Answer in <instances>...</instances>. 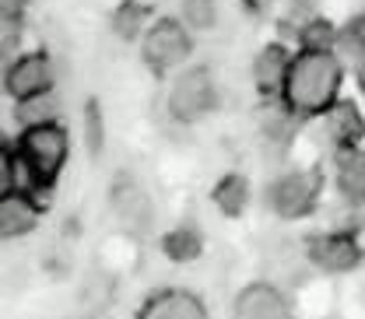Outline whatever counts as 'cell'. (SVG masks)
I'll use <instances>...</instances> for the list:
<instances>
[{"label": "cell", "mask_w": 365, "mask_h": 319, "mask_svg": "<svg viewBox=\"0 0 365 319\" xmlns=\"http://www.w3.org/2000/svg\"><path fill=\"white\" fill-rule=\"evenodd\" d=\"M306 263L319 273L341 277L362 267L365 260V246L359 242V235L351 228H327V231H313L302 246Z\"/></svg>", "instance_id": "6"}, {"label": "cell", "mask_w": 365, "mask_h": 319, "mask_svg": "<svg viewBox=\"0 0 365 319\" xmlns=\"http://www.w3.org/2000/svg\"><path fill=\"white\" fill-rule=\"evenodd\" d=\"M140 63L155 74V78H169L180 74L193 56V32L182 25L180 18L162 14L151 21V28L140 36Z\"/></svg>", "instance_id": "4"}, {"label": "cell", "mask_w": 365, "mask_h": 319, "mask_svg": "<svg viewBox=\"0 0 365 319\" xmlns=\"http://www.w3.org/2000/svg\"><path fill=\"white\" fill-rule=\"evenodd\" d=\"M134 319H211L207 302L190 291V288H158L151 291L140 305H137Z\"/></svg>", "instance_id": "10"}, {"label": "cell", "mask_w": 365, "mask_h": 319, "mask_svg": "<svg viewBox=\"0 0 365 319\" xmlns=\"http://www.w3.org/2000/svg\"><path fill=\"white\" fill-rule=\"evenodd\" d=\"M162 253H165V260H173V263H193V260H200V253H204V235H200V228H193V225L169 228V231L162 235Z\"/></svg>", "instance_id": "17"}, {"label": "cell", "mask_w": 365, "mask_h": 319, "mask_svg": "<svg viewBox=\"0 0 365 319\" xmlns=\"http://www.w3.org/2000/svg\"><path fill=\"white\" fill-rule=\"evenodd\" d=\"M323 137L330 144V151H341V147H359L365 140V116L359 113L355 102L341 98L323 120Z\"/></svg>", "instance_id": "12"}, {"label": "cell", "mask_w": 365, "mask_h": 319, "mask_svg": "<svg viewBox=\"0 0 365 319\" xmlns=\"http://www.w3.org/2000/svg\"><path fill=\"white\" fill-rule=\"evenodd\" d=\"M176 18L193 36L197 32H211L218 25V4L215 0H180V14Z\"/></svg>", "instance_id": "18"}, {"label": "cell", "mask_w": 365, "mask_h": 319, "mask_svg": "<svg viewBox=\"0 0 365 319\" xmlns=\"http://www.w3.org/2000/svg\"><path fill=\"white\" fill-rule=\"evenodd\" d=\"M151 21H155V11L148 0H123L113 11V32L123 43H140V36L151 28Z\"/></svg>", "instance_id": "16"}, {"label": "cell", "mask_w": 365, "mask_h": 319, "mask_svg": "<svg viewBox=\"0 0 365 319\" xmlns=\"http://www.w3.org/2000/svg\"><path fill=\"white\" fill-rule=\"evenodd\" d=\"M292 53L295 49H288L284 43H267L257 49L250 74H253V85H257L260 95H277L281 91L284 74H288V63H292Z\"/></svg>", "instance_id": "13"}, {"label": "cell", "mask_w": 365, "mask_h": 319, "mask_svg": "<svg viewBox=\"0 0 365 319\" xmlns=\"http://www.w3.org/2000/svg\"><path fill=\"white\" fill-rule=\"evenodd\" d=\"M7 151L18 165V176L25 179L29 189L36 193H49L71 158V134L63 130L60 120H46V123H32L21 127L14 144L7 140Z\"/></svg>", "instance_id": "2"}, {"label": "cell", "mask_w": 365, "mask_h": 319, "mask_svg": "<svg viewBox=\"0 0 365 319\" xmlns=\"http://www.w3.org/2000/svg\"><path fill=\"white\" fill-rule=\"evenodd\" d=\"M113 214L130 231H148V225L155 221V204L137 182H120L113 189Z\"/></svg>", "instance_id": "14"}, {"label": "cell", "mask_w": 365, "mask_h": 319, "mask_svg": "<svg viewBox=\"0 0 365 319\" xmlns=\"http://www.w3.org/2000/svg\"><path fill=\"white\" fill-rule=\"evenodd\" d=\"M323 172L313 165H295V169H284L277 172L267 186V207H271L274 218L281 221H306L313 211L319 207V197H323Z\"/></svg>", "instance_id": "5"}, {"label": "cell", "mask_w": 365, "mask_h": 319, "mask_svg": "<svg viewBox=\"0 0 365 319\" xmlns=\"http://www.w3.org/2000/svg\"><path fill=\"white\" fill-rule=\"evenodd\" d=\"M14 116H18L21 127L56 120V98H53V95H43V98H32V102H18V105H14Z\"/></svg>", "instance_id": "19"}, {"label": "cell", "mask_w": 365, "mask_h": 319, "mask_svg": "<svg viewBox=\"0 0 365 319\" xmlns=\"http://www.w3.org/2000/svg\"><path fill=\"white\" fill-rule=\"evenodd\" d=\"M344 85V60L334 46H299L292 53L284 85L277 91V105L299 123L323 120L337 102Z\"/></svg>", "instance_id": "1"}, {"label": "cell", "mask_w": 365, "mask_h": 319, "mask_svg": "<svg viewBox=\"0 0 365 319\" xmlns=\"http://www.w3.org/2000/svg\"><path fill=\"white\" fill-rule=\"evenodd\" d=\"M46 204L43 193L29 189V186H14L0 193V235L4 239H21L32 235L36 228L43 225Z\"/></svg>", "instance_id": "9"}, {"label": "cell", "mask_w": 365, "mask_h": 319, "mask_svg": "<svg viewBox=\"0 0 365 319\" xmlns=\"http://www.w3.org/2000/svg\"><path fill=\"white\" fill-rule=\"evenodd\" d=\"M29 0H0V14H4V25H18L21 21V11H25Z\"/></svg>", "instance_id": "20"}, {"label": "cell", "mask_w": 365, "mask_h": 319, "mask_svg": "<svg viewBox=\"0 0 365 319\" xmlns=\"http://www.w3.org/2000/svg\"><path fill=\"white\" fill-rule=\"evenodd\" d=\"M334 189L348 207H365V147L334 151Z\"/></svg>", "instance_id": "11"}, {"label": "cell", "mask_w": 365, "mask_h": 319, "mask_svg": "<svg viewBox=\"0 0 365 319\" xmlns=\"http://www.w3.org/2000/svg\"><path fill=\"white\" fill-rule=\"evenodd\" d=\"M355 85H359V91L365 95V49L355 56Z\"/></svg>", "instance_id": "21"}, {"label": "cell", "mask_w": 365, "mask_h": 319, "mask_svg": "<svg viewBox=\"0 0 365 319\" xmlns=\"http://www.w3.org/2000/svg\"><path fill=\"white\" fill-rule=\"evenodd\" d=\"M165 109L169 116L182 123V127H193L200 120H207L215 109H218V81H215V70L204 67V63H186L180 74H173L169 91H165Z\"/></svg>", "instance_id": "3"}, {"label": "cell", "mask_w": 365, "mask_h": 319, "mask_svg": "<svg viewBox=\"0 0 365 319\" xmlns=\"http://www.w3.org/2000/svg\"><path fill=\"white\" fill-rule=\"evenodd\" d=\"M253 200V189H250V179L239 176V172H225L222 179L211 186V204L225 214V218H242L246 207Z\"/></svg>", "instance_id": "15"}, {"label": "cell", "mask_w": 365, "mask_h": 319, "mask_svg": "<svg viewBox=\"0 0 365 319\" xmlns=\"http://www.w3.org/2000/svg\"><path fill=\"white\" fill-rule=\"evenodd\" d=\"M232 319H299V313L281 284L250 281L232 298Z\"/></svg>", "instance_id": "8"}, {"label": "cell", "mask_w": 365, "mask_h": 319, "mask_svg": "<svg viewBox=\"0 0 365 319\" xmlns=\"http://www.w3.org/2000/svg\"><path fill=\"white\" fill-rule=\"evenodd\" d=\"M56 88V70L46 49H32V53H18L7 60L4 67V95L18 105V102H32L53 95Z\"/></svg>", "instance_id": "7"}]
</instances>
